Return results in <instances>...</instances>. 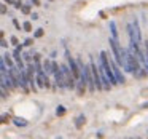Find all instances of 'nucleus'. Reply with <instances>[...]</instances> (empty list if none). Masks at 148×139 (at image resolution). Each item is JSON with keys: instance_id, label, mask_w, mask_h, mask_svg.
Wrapping results in <instances>:
<instances>
[{"instance_id": "4468645a", "label": "nucleus", "mask_w": 148, "mask_h": 139, "mask_svg": "<svg viewBox=\"0 0 148 139\" xmlns=\"http://www.w3.org/2000/svg\"><path fill=\"white\" fill-rule=\"evenodd\" d=\"M21 58L24 62H32V55L30 53H21Z\"/></svg>"}, {"instance_id": "6ab92c4d", "label": "nucleus", "mask_w": 148, "mask_h": 139, "mask_svg": "<svg viewBox=\"0 0 148 139\" xmlns=\"http://www.w3.org/2000/svg\"><path fill=\"white\" fill-rule=\"evenodd\" d=\"M34 45V39H26L23 43V46H32Z\"/></svg>"}, {"instance_id": "5701e85b", "label": "nucleus", "mask_w": 148, "mask_h": 139, "mask_svg": "<svg viewBox=\"0 0 148 139\" xmlns=\"http://www.w3.org/2000/svg\"><path fill=\"white\" fill-rule=\"evenodd\" d=\"M11 43H13L14 46H16L18 43H19V40H18V37H16V35H13V37H11Z\"/></svg>"}, {"instance_id": "1a4fd4ad", "label": "nucleus", "mask_w": 148, "mask_h": 139, "mask_svg": "<svg viewBox=\"0 0 148 139\" xmlns=\"http://www.w3.org/2000/svg\"><path fill=\"white\" fill-rule=\"evenodd\" d=\"M3 61H5V64H7V67H8V69L14 66V59H13V56H11L10 53H7V55L3 56Z\"/></svg>"}, {"instance_id": "f03ea898", "label": "nucleus", "mask_w": 148, "mask_h": 139, "mask_svg": "<svg viewBox=\"0 0 148 139\" xmlns=\"http://www.w3.org/2000/svg\"><path fill=\"white\" fill-rule=\"evenodd\" d=\"M108 43H110V48H112V55H113V58H115L116 64H118L121 69H124V48H123V46L119 45L118 40L112 39V37H110Z\"/></svg>"}, {"instance_id": "2eb2a0df", "label": "nucleus", "mask_w": 148, "mask_h": 139, "mask_svg": "<svg viewBox=\"0 0 148 139\" xmlns=\"http://www.w3.org/2000/svg\"><path fill=\"white\" fill-rule=\"evenodd\" d=\"M8 71V67H7V64H5V61H3V58L0 56V72L2 74H5V72Z\"/></svg>"}, {"instance_id": "f8f14e48", "label": "nucleus", "mask_w": 148, "mask_h": 139, "mask_svg": "<svg viewBox=\"0 0 148 139\" xmlns=\"http://www.w3.org/2000/svg\"><path fill=\"white\" fill-rule=\"evenodd\" d=\"M127 34H129V40H131V42H137V40H135V32H134L132 24H127Z\"/></svg>"}, {"instance_id": "b1692460", "label": "nucleus", "mask_w": 148, "mask_h": 139, "mask_svg": "<svg viewBox=\"0 0 148 139\" xmlns=\"http://www.w3.org/2000/svg\"><path fill=\"white\" fill-rule=\"evenodd\" d=\"M0 46H3V48H8V43H7V40H5V39L0 40Z\"/></svg>"}, {"instance_id": "7ed1b4c3", "label": "nucleus", "mask_w": 148, "mask_h": 139, "mask_svg": "<svg viewBox=\"0 0 148 139\" xmlns=\"http://www.w3.org/2000/svg\"><path fill=\"white\" fill-rule=\"evenodd\" d=\"M110 67H112V71H113V75H115L116 83H118V85H123V83L126 82V78H124V75H123V72H121V69H119V66L116 64V62L113 61L112 58H110Z\"/></svg>"}, {"instance_id": "f3484780", "label": "nucleus", "mask_w": 148, "mask_h": 139, "mask_svg": "<svg viewBox=\"0 0 148 139\" xmlns=\"http://www.w3.org/2000/svg\"><path fill=\"white\" fill-rule=\"evenodd\" d=\"M23 27L24 30H26V32H30V30H32V24H30V21H26V23H23Z\"/></svg>"}, {"instance_id": "20e7f679", "label": "nucleus", "mask_w": 148, "mask_h": 139, "mask_svg": "<svg viewBox=\"0 0 148 139\" xmlns=\"http://www.w3.org/2000/svg\"><path fill=\"white\" fill-rule=\"evenodd\" d=\"M53 75H54V85L56 86H58L59 90H65V78H64V74H62L61 67L53 72Z\"/></svg>"}, {"instance_id": "0eeeda50", "label": "nucleus", "mask_w": 148, "mask_h": 139, "mask_svg": "<svg viewBox=\"0 0 148 139\" xmlns=\"http://www.w3.org/2000/svg\"><path fill=\"white\" fill-rule=\"evenodd\" d=\"M13 123H14L16 126H19V128H24V126L29 125V122H27V120H24V118H21V117H14V118H13Z\"/></svg>"}, {"instance_id": "412c9836", "label": "nucleus", "mask_w": 148, "mask_h": 139, "mask_svg": "<svg viewBox=\"0 0 148 139\" xmlns=\"http://www.w3.org/2000/svg\"><path fill=\"white\" fill-rule=\"evenodd\" d=\"M13 7L16 8V10H19V8L23 7V2H21V0H14V3H13Z\"/></svg>"}, {"instance_id": "aec40b11", "label": "nucleus", "mask_w": 148, "mask_h": 139, "mask_svg": "<svg viewBox=\"0 0 148 139\" xmlns=\"http://www.w3.org/2000/svg\"><path fill=\"white\" fill-rule=\"evenodd\" d=\"M8 11V8H7V3H0V13L2 15H5Z\"/></svg>"}, {"instance_id": "9d476101", "label": "nucleus", "mask_w": 148, "mask_h": 139, "mask_svg": "<svg viewBox=\"0 0 148 139\" xmlns=\"http://www.w3.org/2000/svg\"><path fill=\"white\" fill-rule=\"evenodd\" d=\"M42 66H43V72H45L46 75L51 74V59H46V61L43 62Z\"/></svg>"}, {"instance_id": "a878e982", "label": "nucleus", "mask_w": 148, "mask_h": 139, "mask_svg": "<svg viewBox=\"0 0 148 139\" xmlns=\"http://www.w3.org/2000/svg\"><path fill=\"white\" fill-rule=\"evenodd\" d=\"M30 18H32L34 21H37V19H38V15H37V13H30Z\"/></svg>"}, {"instance_id": "dca6fc26", "label": "nucleus", "mask_w": 148, "mask_h": 139, "mask_svg": "<svg viewBox=\"0 0 148 139\" xmlns=\"http://www.w3.org/2000/svg\"><path fill=\"white\" fill-rule=\"evenodd\" d=\"M45 35V30L42 29V27H40V29H37L35 32H34V39H40V37H43Z\"/></svg>"}, {"instance_id": "bb28decb", "label": "nucleus", "mask_w": 148, "mask_h": 139, "mask_svg": "<svg viewBox=\"0 0 148 139\" xmlns=\"http://www.w3.org/2000/svg\"><path fill=\"white\" fill-rule=\"evenodd\" d=\"M5 3H8V5H13V3H14V0H5Z\"/></svg>"}, {"instance_id": "c85d7f7f", "label": "nucleus", "mask_w": 148, "mask_h": 139, "mask_svg": "<svg viewBox=\"0 0 148 139\" xmlns=\"http://www.w3.org/2000/svg\"><path fill=\"white\" fill-rule=\"evenodd\" d=\"M142 107H143V109H148V102H145V104H143V106H142Z\"/></svg>"}, {"instance_id": "7c9ffc66", "label": "nucleus", "mask_w": 148, "mask_h": 139, "mask_svg": "<svg viewBox=\"0 0 148 139\" xmlns=\"http://www.w3.org/2000/svg\"><path fill=\"white\" fill-rule=\"evenodd\" d=\"M147 133H148V131H147Z\"/></svg>"}, {"instance_id": "c756f323", "label": "nucleus", "mask_w": 148, "mask_h": 139, "mask_svg": "<svg viewBox=\"0 0 148 139\" xmlns=\"http://www.w3.org/2000/svg\"><path fill=\"white\" fill-rule=\"evenodd\" d=\"M48 2H53V0H48Z\"/></svg>"}, {"instance_id": "ddd939ff", "label": "nucleus", "mask_w": 148, "mask_h": 139, "mask_svg": "<svg viewBox=\"0 0 148 139\" xmlns=\"http://www.w3.org/2000/svg\"><path fill=\"white\" fill-rule=\"evenodd\" d=\"M65 112H67V109H65L64 106H58V109H56V115H58V117L65 115Z\"/></svg>"}, {"instance_id": "6e6552de", "label": "nucleus", "mask_w": 148, "mask_h": 139, "mask_svg": "<svg viewBox=\"0 0 148 139\" xmlns=\"http://www.w3.org/2000/svg\"><path fill=\"white\" fill-rule=\"evenodd\" d=\"M19 10H21V13H23V15H30V13H32V3H30V2L23 3V7H21Z\"/></svg>"}, {"instance_id": "4be33fe9", "label": "nucleus", "mask_w": 148, "mask_h": 139, "mask_svg": "<svg viewBox=\"0 0 148 139\" xmlns=\"http://www.w3.org/2000/svg\"><path fill=\"white\" fill-rule=\"evenodd\" d=\"M13 24H14V27H16L18 30H21V29H23V27H21V24H19V21H18L16 18H13Z\"/></svg>"}, {"instance_id": "423d86ee", "label": "nucleus", "mask_w": 148, "mask_h": 139, "mask_svg": "<svg viewBox=\"0 0 148 139\" xmlns=\"http://www.w3.org/2000/svg\"><path fill=\"white\" fill-rule=\"evenodd\" d=\"M108 27H110V32H112V39L118 40V29H116V23H115V21H110Z\"/></svg>"}, {"instance_id": "cd10ccee", "label": "nucleus", "mask_w": 148, "mask_h": 139, "mask_svg": "<svg viewBox=\"0 0 148 139\" xmlns=\"http://www.w3.org/2000/svg\"><path fill=\"white\" fill-rule=\"evenodd\" d=\"M3 37H5V34H3V30H0V40L3 39Z\"/></svg>"}, {"instance_id": "a211bd4d", "label": "nucleus", "mask_w": 148, "mask_h": 139, "mask_svg": "<svg viewBox=\"0 0 148 139\" xmlns=\"http://www.w3.org/2000/svg\"><path fill=\"white\" fill-rule=\"evenodd\" d=\"M8 120H10V117H8V113H3V115H0V125H2V123H7Z\"/></svg>"}, {"instance_id": "39448f33", "label": "nucleus", "mask_w": 148, "mask_h": 139, "mask_svg": "<svg viewBox=\"0 0 148 139\" xmlns=\"http://www.w3.org/2000/svg\"><path fill=\"white\" fill-rule=\"evenodd\" d=\"M132 27H134V32H135V40H137V43H142V30H140V26H138L137 18H134V21H132Z\"/></svg>"}, {"instance_id": "393cba45", "label": "nucleus", "mask_w": 148, "mask_h": 139, "mask_svg": "<svg viewBox=\"0 0 148 139\" xmlns=\"http://www.w3.org/2000/svg\"><path fill=\"white\" fill-rule=\"evenodd\" d=\"M30 3H32L34 7H40V0H30Z\"/></svg>"}, {"instance_id": "f257e3e1", "label": "nucleus", "mask_w": 148, "mask_h": 139, "mask_svg": "<svg viewBox=\"0 0 148 139\" xmlns=\"http://www.w3.org/2000/svg\"><path fill=\"white\" fill-rule=\"evenodd\" d=\"M142 69V64L138 61V58L129 50H124V71L129 74H137Z\"/></svg>"}, {"instance_id": "9b49d317", "label": "nucleus", "mask_w": 148, "mask_h": 139, "mask_svg": "<svg viewBox=\"0 0 148 139\" xmlns=\"http://www.w3.org/2000/svg\"><path fill=\"white\" fill-rule=\"evenodd\" d=\"M84 122H86V117L81 113V115H78L77 120H75V126H77V128H81V126L84 125Z\"/></svg>"}]
</instances>
